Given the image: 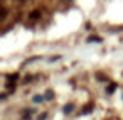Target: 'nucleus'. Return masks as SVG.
I'll return each instance as SVG.
<instances>
[{
  "mask_svg": "<svg viewBox=\"0 0 123 120\" xmlns=\"http://www.w3.org/2000/svg\"><path fill=\"white\" fill-rule=\"evenodd\" d=\"M115 90H116V85H115V83H111V85L108 86V90H106V91H108V93H113Z\"/></svg>",
  "mask_w": 123,
  "mask_h": 120,
  "instance_id": "nucleus-2",
  "label": "nucleus"
},
{
  "mask_svg": "<svg viewBox=\"0 0 123 120\" xmlns=\"http://www.w3.org/2000/svg\"><path fill=\"white\" fill-rule=\"evenodd\" d=\"M9 80H10V81H15V80H17V74H10Z\"/></svg>",
  "mask_w": 123,
  "mask_h": 120,
  "instance_id": "nucleus-6",
  "label": "nucleus"
},
{
  "mask_svg": "<svg viewBox=\"0 0 123 120\" xmlns=\"http://www.w3.org/2000/svg\"><path fill=\"white\" fill-rule=\"evenodd\" d=\"M91 108H93V105H88V107L83 110V113H89V112H91Z\"/></svg>",
  "mask_w": 123,
  "mask_h": 120,
  "instance_id": "nucleus-5",
  "label": "nucleus"
},
{
  "mask_svg": "<svg viewBox=\"0 0 123 120\" xmlns=\"http://www.w3.org/2000/svg\"><path fill=\"white\" fill-rule=\"evenodd\" d=\"M88 41H89V42H101V37H98V36H94V37H89Z\"/></svg>",
  "mask_w": 123,
  "mask_h": 120,
  "instance_id": "nucleus-1",
  "label": "nucleus"
},
{
  "mask_svg": "<svg viewBox=\"0 0 123 120\" xmlns=\"http://www.w3.org/2000/svg\"><path fill=\"white\" fill-rule=\"evenodd\" d=\"M39 15H41V14H39V10H34V12L31 14V19H37Z\"/></svg>",
  "mask_w": 123,
  "mask_h": 120,
  "instance_id": "nucleus-3",
  "label": "nucleus"
},
{
  "mask_svg": "<svg viewBox=\"0 0 123 120\" xmlns=\"http://www.w3.org/2000/svg\"><path fill=\"white\" fill-rule=\"evenodd\" d=\"M4 14H5V10H4V9H0V17H4Z\"/></svg>",
  "mask_w": 123,
  "mask_h": 120,
  "instance_id": "nucleus-7",
  "label": "nucleus"
},
{
  "mask_svg": "<svg viewBox=\"0 0 123 120\" xmlns=\"http://www.w3.org/2000/svg\"><path fill=\"white\" fill-rule=\"evenodd\" d=\"M71 110H73V105H66L64 107V113H71Z\"/></svg>",
  "mask_w": 123,
  "mask_h": 120,
  "instance_id": "nucleus-4",
  "label": "nucleus"
}]
</instances>
